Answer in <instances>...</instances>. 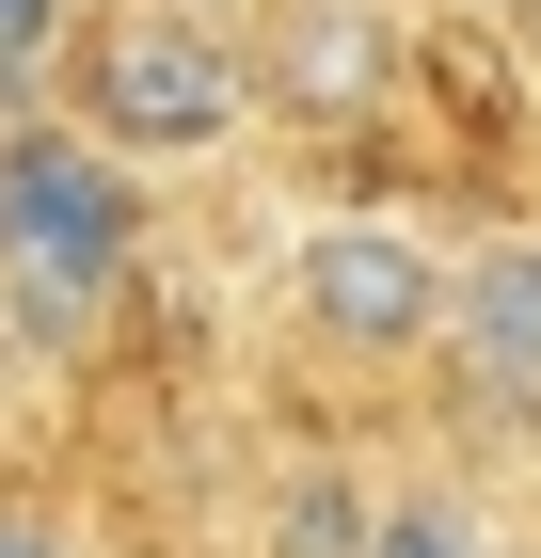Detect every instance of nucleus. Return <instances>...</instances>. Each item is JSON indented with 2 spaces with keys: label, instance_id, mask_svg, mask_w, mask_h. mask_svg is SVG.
Wrapping results in <instances>:
<instances>
[{
  "label": "nucleus",
  "instance_id": "obj_1",
  "mask_svg": "<svg viewBox=\"0 0 541 558\" xmlns=\"http://www.w3.org/2000/svg\"><path fill=\"white\" fill-rule=\"evenodd\" d=\"M127 175L96 160L81 129H16L0 144V271H16V303H33L48 336H81L96 303L127 288Z\"/></svg>",
  "mask_w": 541,
  "mask_h": 558
},
{
  "label": "nucleus",
  "instance_id": "obj_2",
  "mask_svg": "<svg viewBox=\"0 0 541 558\" xmlns=\"http://www.w3.org/2000/svg\"><path fill=\"white\" fill-rule=\"evenodd\" d=\"M239 112L255 96H239L223 33H192V16H96V48H81V144L96 160H192Z\"/></svg>",
  "mask_w": 541,
  "mask_h": 558
},
{
  "label": "nucleus",
  "instance_id": "obj_3",
  "mask_svg": "<svg viewBox=\"0 0 541 558\" xmlns=\"http://www.w3.org/2000/svg\"><path fill=\"white\" fill-rule=\"evenodd\" d=\"M287 303H303L319 351H430V319H446V256H430L415 223H303Z\"/></svg>",
  "mask_w": 541,
  "mask_h": 558
},
{
  "label": "nucleus",
  "instance_id": "obj_4",
  "mask_svg": "<svg viewBox=\"0 0 541 558\" xmlns=\"http://www.w3.org/2000/svg\"><path fill=\"white\" fill-rule=\"evenodd\" d=\"M382 81H398L382 0H271V33L239 48V96H271V112H303V129H351V112H382Z\"/></svg>",
  "mask_w": 541,
  "mask_h": 558
},
{
  "label": "nucleus",
  "instance_id": "obj_5",
  "mask_svg": "<svg viewBox=\"0 0 541 558\" xmlns=\"http://www.w3.org/2000/svg\"><path fill=\"white\" fill-rule=\"evenodd\" d=\"M430 336H446L494 399H541V240H478V256L446 271V319H430Z\"/></svg>",
  "mask_w": 541,
  "mask_h": 558
},
{
  "label": "nucleus",
  "instance_id": "obj_6",
  "mask_svg": "<svg viewBox=\"0 0 541 558\" xmlns=\"http://www.w3.org/2000/svg\"><path fill=\"white\" fill-rule=\"evenodd\" d=\"M367 543V478L351 463H287L271 478V558H351Z\"/></svg>",
  "mask_w": 541,
  "mask_h": 558
},
{
  "label": "nucleus",
  "instance_id": "obj_7",
  "mask_svg": "<svg viewBox=\"0 0 541 558\" xmlns=\"http://www.w3.org/2000/svg\"><path fill=\"white\" fill-rule=\"evenodd\" d=\"M351 558H494V526L415 478V495H367V543H351Z\"/></svg>",
  "mask_w": 541,
  "mask_h": 558
},
{
  "label": "nucleus",
  "instance_id": "obj_8",
  "mask_svg": "<svg viewBox=\"0 0 541 558\" xmlns=\"http://www.w3.org/2000/svg\"><path fill=\"white\" fill-rule=\"evenodd\" d=\"M64 48V0H0V64H48Z\"/></svg>",
  "mask_w": 541,
  "mask_h": 558
},
{
  "label": "nucleus",
  "instance_id": "obj_9",
  "mask_svg": "<svg viewBox=\"0 0 541 558\" xmlns=\"http://www.w3.org/2000/svg\"><path fill=\"white\" fill-rule=\"evenodd\" d=\"M0 558H81V543H64L48 511H16V495H0Z\"/></svg>",
  "mask_w": 541,
  "mask_h": 558
}]
</instances>
